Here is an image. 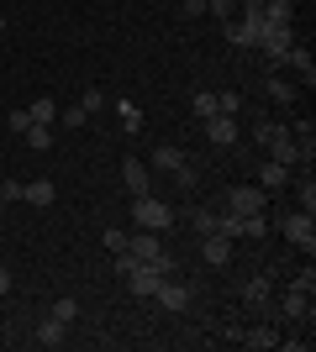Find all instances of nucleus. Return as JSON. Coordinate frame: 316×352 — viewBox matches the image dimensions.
I'll return each mask as SVG.
<instances>
[{
  "label": "nucleus",
  "mask_w": 316,
  "mask_h": 352,
  "mask_svg": "<svg viewBox=\"0 0 316 352\" xmlns=\"http://www.w3.org/2000/svg\"><path fill=\"white\" fill-rule=\"evenodd\" d=\"M127 252H132L137 263H158V268H169V274H174V258H169V252H164V242H158V232H143V226H137V232L127 236Z\"/></svg>",
  "instance_id": "1"
},
{
  "label": "nucleus",
  "mask_w": 316,
  "mask_h": 352,
  "mask_svg": "<svg viewBox=\"0 0 316 352\" xmlns=\"http://www.w3.org/2000/svg\"><path fill=\"white\" fill-rule=\"evenodd\" d=\"M153 163H158V168H169V174H174V179H180V184H185V190H190V184H196V168H200V163L196 158H190V153H180V147H153Z\"/></svg>",
  "instance_id": "2"
},
{
  "label": "nucleus",
  "mask_w": 316,
  "mask_h": 352,
  "mask_svg": "<svg viewBox=\"0 0 316 352\" xmlns=\"http://www.w3.org/2000/svg\"><path fill=\"white\" fill-rule=\"evenodd\" d=\"M253 47H264V53H269V63L280 69V63H285V53L295 47V32L280 27V21H264V27H258V43H253Z\"/></svg>",
  "instance_id": "3"
},
{
  "label": "nucleus",
  "mask_w": 316,
  "mask_h": 352,
  "mask_svg": "<svg viewBox=\"0 0 316 352\" xmlns=\"http://www.w3.org/2000/svg\"><path fill=\"white\" fill-rule=\"evenodd\" d=\"M311 289H316V274H311V268H301V274L290 279V289H285V300H280V310H285V316H306V310H311Z\"/></svg>",
  "instance_id": "4"
},
{
  "label": "nucleus",
  "mask_w": 316,
  "mask_h": 352,
  "mask_svg": "<svg viewBox=\"0 0 316 352\" xmlns=\"http://www.w3.org/2000/svg\"><path fill=\"white\" fill-rule=\"evenodd\" d=\"M264 184H232V190H227V210H232V216H264Z\"/></svg>",
  "instance_id": "5"
},
{
  "label": "nucleus",
  "mask_w": 316,
  "mask_h": 352,
  "mask_svg": "<svg viewBox=\"0 0 316 352\" xmlns=\"http://www.w3.org/2000/svg\"><path fill=\"white\" fill-rule=\"evenodd\" d=\"M132 200H137V226H143V232H164V226H169V221H174V210H169L164 206V200H153V195H132Z\"/></svg>",
  "instance_id": "6"
},
{
  "label": "nucleus",
  "mask_w": 316,
  "mask_h": 352,
  "mask_svg": "<svg viewBox=\"0 0 316 352\" xmlns=\"http://www.w3.org/2000/svg\"><path fill=\"white\" fill-rule=\"evenodd\" d=\"M280 232L295 242V248H306V252H316V221H311V210H290L285 221H280Z\"/></svg>",
  "instance_id": "7"
},
{
  "label": "nucleus",
  "mask_w": 316,
  "mask_h": 352,
  "mask_svg": "<svg viewBox=\"0 0 316 352\" xmlns=\"http://www.w3.org/2000/svg\"><path fill=\"white\" fill-rule=\"evenodd\" d=\"M169 279V268H158V263H132L127 268V284H132V294H143V300H153V289Z\"/></svg>",
  "instance_id": "8"
},
{
  "label": "nucleus",
  "mask_w": 316,
  "mask_h": 352,
  "mask_svg": "<svg viewBox=\"0 0 316 352\" xmlns=\"http://www.w3.org/2000/svg\"><path fill=\"white\" fill-rule=\"evenodd\" d=\"M153 300H158V305H164V310H190V300H196V289H190V284H174V274H169V279L158 284V289H153Z\"/></svg>",
  "instance_id": "9"
},
{
  "label": "nucleus",
  "mask_w": 316,
  "mask_h": 352,
  "mask_svg": "<svg viewBox=\"0 0 316 352\" xmlns=\"http://www.w3.org/2000/svg\"><path fill=\"white\" fill-rule=\"evenodd\" d=\"M200 126H206L211 147H232V142H238V116H222V111H216V116H206Z\"/></svg>",
  "instance_id": "10"
},
{
  "label": "nucleus",
  "mask_w": 316,
  "mask_h": 352,
  "mask_svg": "<svg viewBox=\"0 0 316 352\" xmlns=\"http://www.w3.org/2000/svg\"><path fill=\"white\" fill-rule=\"evenodd\" d=\"M200 258H206L211 268H227V258H232V236H222V232L200 236Z\"/></svg>",
  "instance_id": "11"
},
{
  "label": "nucleus",
  "mask_w": 316,
  "mask_h": 352,
  "mask_svg": "<svg viewBox=\"0 0 316 352\" xmlns=\"http://www.w3.org/2000/svg\"><path fill=\"white\" fill-rule=\"evenodd\" d=\"M269 153H274V163H285V168H295V163H311V158H306V153H301V142H295V137H280V142H269Z\"/></svg>",
  "instance_id": "12"
},
{
  "label": "nucleus",
  "mask_w": 316,
  "mask_h": 352,
  "mask_svg": "<svg viewBox=\"0 0 316 352\" xmlns=\"http://www.w3.org/2000/svg\"><path fill=\"white\" fill-rule=\"evenodd\" d=\"M269 294H274V284L264 279V274H258V279H248V284H242V305L264 310V305H269Z\"/></svg>",
  "instance_id": "13"
},
{
  "label": "nucleus",
  "mask_w": 316,
  "mask_h": 352,
  "mask_svg": "<svg viewBox=\"0 0 316 352\" xmlns=\"http://www.w3.org/2000/svg\"><path fill=\"white\" fill-rule=\"evenodd\" d=\"M121 179H127V190H132V195H148V168H143L137 158L121 163Z\"/></svg>",
  "instance_id": "14"
},
{
  "label": "nucleus",
  "mask_w": 316,
  "mask_h": 352,
  "mask_svg": "<svg viewBox=\"0 0 316 352\" xmlns=\"http://www.w3.org/2000/svg\"><path fill=\"white\" fill-rule=\"evenodd\" d=\"M63 337H69V326H63V321H53V316H48V321L37 326V347H63Z\"/></svg>",
  "instance_id": "15"
},
{
  "label": "nucleus",
  "mask_w": 316,
  "mask_h": 352,
  "mask_svg": "<svg viewBox=\"0 0 316 352\" xmlns=\"http://www.w3.org/2000/svg\"><path fill=\"white\" fill-rule=\"evenodd\" d=\"M27 116H32V126H53V116H59V105H53V95H43V100H32V105H27Z\"/></svg>",
  "instance_id": "16"
},
{
  "label": "nucleus",
  "mask_w": 316,
  "mask_h": 352,
  "mask_svg": "<svg viewBox=\"0 0 316 352\" xmlns=\"http://www.w3.org/2000/svg\"><path fill=\"white\" fill-rule=\"evenodd\" d=\"M222 37H227V43H232V47H253V43H258V32L248 27V21H232V27H227Z\"/></svg>",
  "instance_id": "17"
},
{
  "label": "nucleus",
  "mask_w": 316,
  "mask_h": 352,
  "mask_svg": "<svg viewBox=\"0 0 316 352\" xmlns=\"http://www.w3.org/2000/svg\"><path fill=\"white\" fill-rule=\"evenodd\" d=\"M285 63H295V69L306 74V89L316 85V63H311V53H306V47H290V53H285Z\"/></svg>",
  "instance_id": "18"
},
{
  "label": "nucleus",
  "mask_w": 316,
  "mask_h": 352,
  "mask_svg": "<svg viewBox=\"0 0 316 352\" xmlns=\"http://www.w3.org/2000/svg\"><path fill=\"white\" fill-rule=\"evenodd\" d=\"M285 179H290V168H285V163H264V168H258V184H264V190H280Z\"/></svg>",
  "instance_id": "19"
},
{
  "label": "nucleus",
  "mask_w": 316,
  "mask_h": 352,
  "mask_svg": "<svg viewBox=\"0 0 316 352\" xmlns=\"http://www.w3.org/2000/svg\"><path fill=\"white\" fill-rule=\"evenodd\" d=\"M290 16H295V6H290V0H264V21H280V27H290Z\"/></svg>",
  "instance_id": "20"
},
{
  "label": "nucleus",
  "mask_w": 316,
  "mask_h": 352,
  "mask_svg": "<svg viewBox=\"0 0 316 352\" xmlns=\"http://www.w3.org/2000/svg\"><path fill=\"white\" fill-rule=\"evenodd\" d=\"M238 342H242V347H274L280 337H274L269 326H253V331H238Z\"/></svg>",
  "instance_id": "21"
},
{
  "label": "nucleus",
  "mask_w": 316,
  "mask_h": 352,
  "mask_svg": "<svg viewBox=\"0 0 316 352\" xmlns=\"http://www.w3.org/2000/svg\"><path fill=\"white\" fill-rule=\"evenodd\" d=\"M21 200H32V206H53V184H48V179H37V184H27V190H21Z\"/></svg>",
  "instance_id": "22"
},
{
  "label": "nucleus",
  "mask_w": 316,
  "mask_h": 352,
  "mask_svg": "<svg viewBox=\"0 0 316 352\" xmlns=\"http://www.w3.org/2000/svg\"><path fill=\"white\" fill-rule=\"evenodd\" d=\"M290 126H280V121H258L253 126V137H258V147H269V142H280V137H285Z\"/></svg>",
  "instance_id": "23"
},
{
  "label": "nucleus",
  "mask_w": 316,
  "mask_h": 352,
  "mask_svg": "<svg viewBox=\"0 0 316 352\" xmlns=\"http://www.w3.org/2000/svg\"><path fill=\"white\" fill-rule=\"evenodd\" d=\"M190 111H196L200 121L216 116V89H196V100H190Z\"/></svg>",
  "instance_id": "24"
},
{
  "label": "nucleus",
  "mask_w": 316,
  "mask_h": 352,
  "mask_svg": "<svg viewBox=\"0 0 316 352\" xmlns=\"http://www.w3.org/2000/svg\"><path fill=\"white\" fill-rule=\"evenodd\" d=\"M21 137H27V147H32V153H48V147H53V132H48V126H27Z\"/></svg>",
  "instance_id": "25"
},
{
  "label": "nucleus",
  "mask_w": 316,
  "mask_h": 352,
  "mask_svg": "<svg viewBox=\"0 0 316 352\" xmlns=\"http://www.w3.org/2000/svg\"><path fill=\"white\" fill-rule=\"evenodd\" d=\"M74 316H79V300H74V294H63V300H53V321H63V326H69Z\"/></svg>",
  "instance_id": "26"
},
{
  "label": "nucleus",
  "mask_w": 316,
  "mask_h": 352,
  "mask_svg": "<svg viewBox=\"0 0 316 352\" xmlns=\"http://www.w3.org/2000/svg\"><path fill=\"white\" fill-rule=\"evenodd\" d=\"M116 111H121V126H127V132H143V111H137L132 100H121Z\"/></svg>",
  "instance_id": "27"
},
{
  "label": "nucleus",
  "mask_w": 316,
  "mask_h": 352,
  "mask_svg": "<svg viewBox=\"0 0 316 352\" xmlns=\"http://www.w3.org/2000/svg\"><path fill=\"white\" fill-rule=\"evenodd\" d=\"M216 111H222V116H238V111H242V95H238V89H222V95H216Z\"/></svg>",
  "instance_id": "28"
},
{
  "label": "nucleus",
  "mask_w": 316,
  "mask_h": 352,
  "mask_svg": "<svg viewBox=\"0 0 316 352\" xmlns=\"http://www.w3.org/2000/svg\"><path fill=\"white\" fill-rule=\"evenodd\" d=\"M242 236L264 242V236H269V221H264V216H242Z\"/></svg>",
  "instance_id": "29"
},
{
  "label": "nucleus",
  "mask_w": 316,
  "mask_h": 352,
  "mask_svg": "<svg viewBox=\"0 0 316 352\" xmlns=\"http://www.w3.org/2000/svg\"><path fill=\"white\" fill-rule=\"evenodd\" d=\"M295 195H301V210H316V184H311V174L295 184Z\"/></svg>",
  "instance_id": "30"
},
{
  "label": "nucleus",
  "mask_w": 316,
  "mask_h": 352,
  "mask_svg": "<svg viewBox=\"0 0 316 352\" xmlns=\"http://www.w3.org/2000/svg\"><path fill=\"white\" fill-rule=\"evenodd\" d=\"M269 95H274L280 105H290V100H295V85H285V79H269Z\"/></svg>",
  "instance_id": "31"
},
{
  "label": "nucleus",
  "mask_w": 316,
  "mask_h": 352,
  "mask_svg": "<svg viewBox=\"0 0 316 352\" xmlns=\"http://www.w3.org/2000/svg\"><path fill=\"white\" fill-rule=\"evenodd\" d=\"M190 221H196V232H200V236H211V232H216V210H196Z\"/></svg>",
  "instance_id": "32"
},
{
  "label": "nucleus",
  "mask_w": 316,
  "mask_h": 352,
  "mask_svg": "<svg viewBox=\"0 0 316 352\" xmlns=\"http://www.w3.org/2000/svg\"><path fill=\"white\" fill-rule=\"evenodd\" d=\"M85 121H90V111H85V105H69V111H63V126H85Z\"/></svg>",
  "instance_id": "33"
},
{
  "label": "nucleus",
  "mask_w": 316,
  "mask_h": 352,
  "mask_svg": "<svg viewBox=\"0 0 316 352\" xmlns=\"http://www.w3.org/2000/svg\"><path fill=\"white\" fill-rule=\"evenodd\" d=\"M101 242H105V248H111V252H121V248H127V232H121V226H111V232H105Z\"/></svg>",
  "instance_id": "34"
},
{
  "label": "nucleus",
  "mask_w": 316,
  "mask_h": 352,
  "mask_svg": "<svg viewBox=\"0 0 316 352\" xmlns=\"http://www.w3.org/2000/svg\"><path fill=\"white\" fill-rule=\"evenodd\" d=\"M0 294H11V268H0Z\"/></svg>",
  "instance_id": "35"
}]
</instances>
